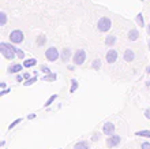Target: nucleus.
<instances>
[{
	"mask_svg": "<svg viewBox=\"0 0 150 149\" xmlns=\"http://www.w3.org/2000/svg\"><path fill=\"white\" fill-rule=\"evenodd\" d=\"M0 53L4 56V59L14 60L16 58V48L8 43H0Z\"/></svg>",
	"mask_w": 150,
	"mask_h": 149,
	"instance_id": "f257e3e1",
	"label": "nucleus"
},
{
	"mask_svg": "<svg viewBox=\"0 0 150 149\" xmlns=\"http://www.w3.org/2000/svg\"><path fill=\"white\" fill-rule=\"evenodd\" d=\"M85 60H86V52L83 49H76L72 55V63L75 66H82Z\"/></svg>",
	"mask_w": 150,
	"mask_h": 149,
	"instance_id": "f03ea898",
	"label": "nucleus"
},
{
	"mask_svg": "<svg viewBox=\"0 0 150 149\" xmlns=\"http://www.w3.org/2000/svg\"><path fill=\"white\" fill-rule=\"evenodd\" d=\"M111 28H112V21L109 19L108 16H103V18H100L98 22H97V29H98V31L105 33V31H108Z\"/></svg>",
	"mask_w": 150,
	"mask_h": 149,
	"instance_id": "7ed1b4c3",
	"label": "nucleus"
},
{
	"mask_svg": "<svg viewBox=\"0 0 150 149\" xmlns=\"http://www.w3.org/2000/svg\"><path fill=\"white\" fill-rule=\"evenodd\" d=\"M45 58H47L48 62H56V60L60 58V53L57 51V48L55 47H49L45 51Z\"/></svg>",
	"mask_w": 150,
	"mask_h": 149,
	"instance_id": "20e7f679",
	"label": "nucleus"
},
{
	"mask_svg": "<svg viewBox=\"0 0 150 149\" xmlns=\"http://www.w3.org/2000/svg\"><path fill=\"white\" fill-rule=\"evenodd\" d=\"M25 40V34L22 30H12L11 33H10V41H11L12 44H21L22 41Z\"/></svg>",
	"mask_w": 150,
	"mask_h": 149,
	"instance_id": "39448f33",
	"label": "nucleus"
},
{
	"mask_svg": "<svg viewBox=\"0 0 150 149\" xmlns=\"http://www.w3.org/2000/svg\"><path fill=\"white\" fill-rule=\"evenodd\" d=\"M120 141H122L120 135L112 134V135H109V137H108V140H107V146H108V148H115V146H119Z\"/></svg>",
	"mask_w": 150,
	"mask_h": 149,
	"instance_id": "423d86ee",
	"label": "nucleus"
},
{
	"mask_svg": "<svg viewBox=\"0 0 150 149\" xmlns=\"http://www.w3.org/2000/svg\"><path fill=\"white\" fill-rule=\"evenodd\" d=\"M115 125L112 123V122H107V123H104V126H103V133L105 134V135H112V134H115Z\"/></svg>",
	"mask_w": 150,
	"mask_h": 149,
	"instance_id": "0eeeda50",
	"label": "nucleus"
},
{
	"mask_svg": "<svg viewBox=\"0 0 150 149\" xmlns=\"http://www.w3.org/2000/svg\"><path fill=\"white\" fill-rule=\"evenodd\" d=\"M60 59L63 63H67L70 60H72V53H71V49L70 48H64L63 51L60 52Z\"/></svg>",
	"mask_w": 150,
	"mask_h": 149,
	"instance_id": "6e6552de",
	"label": "nucleus"
},
{
	"mask_svg": "<svg viewBox=\"0 0 150 149\" xmlns=\"http://www.w3.org/2000/svg\"><path fill=\"white\" fill-rule=\"evenodd\" d=\"M117 51H115V49H109V51L107 52V55H105V59H107V62L109 63V64H112V63H115L116 60H117Z\"/></svg>",
	"mask_w": 150,
	"mask_h": 149,
	"instance_id": "1a4fd4ad",
	"label": "nucleus"
},
{
	"mask_svg": "<svg viewBox=\"0 0 150 149\" xmlns=\"http://www.w3.org/2000/svg\"><path fill=\"white\" fill-rule=\"evenodd\" d=\"M22 67H23V64H19V63H14V64H11V66H8L7 73H8V74H18V73H21Z\"/></svg>",
	"mask_w": 150,
	"mask_h": 149,
	"instance_id": "9d476101",
	"label": "nucleus"
},
{
	"mask_svg": "<svg viewBox=\"0 0 150 149\" xmlns=\"http://www.w3.org/2000/svg\"><path fill=\"white\" fill-rule=\"evenodd\" d=\"M123 59L126 60L127 63H131L132 60L135 59L134 51H131V49H126V51H124V53H123Z\"/></svg>",
	"mask_w": 150,
	"mask_h": 149,
	"instance_id": "9b49d317",
	"label": "nucleus"
},
{
	"mask_svg": "<svg viewBox=\"0 0 150 149\" xmlns=\"http://www.w3.org/2000/svg\"><path fill=\"white\" fill-rule=\"evenodd\" d=\"M74 149H90V142H87V141H78L74 145Z\"/></svg>",
	"mask_w": 150,
	"mask_h": 149,
	"instance_id": "f8f14e48",
	"label": "nucleus"
},
{
	"mask_svg": "<svg viewBox=\"0 0 150 149\" xmlns=\"http://www.w3.org/2000/svg\"><path fill=\"white\" fill-rule=\"evenodd\" d=\"M139 37V31L137 30V29H131L130 31H128V40L130 41H137Z\"/></svg>",
	"mask_w": 150,
	"mask_h": 149,
	"instance_id": "ddd939ff",
	"label": "nucleus"
},
{
	"mask_svg": "<svg viewBox=\"0 0 150 149\" xmlns=\"http://www.w3.org/2000/svg\"><path fill=\"white\" fill-rule=\"evenodd\" d=\"M37 64V59L32 58V59H25L23 60V67L25 68H30V67H34Z\"/></svg>",
	"mask_w": 150,
	"mask_h": 149,
	"instance_id": "4468645a",
	"label": "nucleus"
},
{
	"mask_svg": "<svg viewBox=\"0 0 150 149\" xmlns=\"http://www.w3.org/2000/svg\"><path fill=\"white\" fill-rule=\"evenodd\" d=\"M56 78H57V75L55 73H49V74H44L42 81H45V82H53V81H56Z\"/></svg>",
	"mask_w": 150,
	"mask_h": 149,
	"instance_id": "2eb2a0df",
	"label": "nucleus"
},
{
	"mask_svg": "<svg viewBox=\"0 0 150 149\" xmlns=\"http://www.w3.org/2000/svg\"><path fill=\"white\" fill-rule=\"evenodd\" d=\"M115 44H116V37L115 36H108L105 38V45L107 47H113Z\"/></svg>",
	"mask_w": 150,
	"mask_h": 149,
	"instance_id": "dca6fc26",
	"label": "nucleus"
},
{
	"mask_svg": "<svg viewBox=\"0 0 150 149\" xmlns=\"http://www.w3.org/2000/svg\"><path fill=\"white\" fill-rule=\"evenodd\" d=\"M45 44H47V37L44 34H40L38 37H37V45H38V47H44Z\"/></svg>",
	"mask_w": 150,
	"mask_h": 149,
	"instance_id": "f3484780",
	"label": "nucleus"
},
{
	"mask_svg": "<svg viewBox=\"0 0 150 149\" xmlns=\"http://www.w3.org/2000/svg\"><path fill=\"white\" fill-rule=\"evenodd\" d=\"M135 135L138 137H145V138H150V130H139L135 133Z\"/></svg>",
	"mask_w": 150,
	"mask_h": 149,
	"instance_id": "a211bd4d",
	"label": "nucleus"
},
{
	"mask_svg": "<svg viewBox=\"0 0 150 149\" xmlns=\"http://www.w3.org/2000/svg\"><path fill=\"white\" fill-rule=\"evenodd\" d=\"M57 97H59L57 94H52L51 97H49V98H48V100H47V103L44 104V107H45V108H48V107L51 106V104H53V103L56 101V98H57Z\"/></svg>",
	"mask_w": 150,
	"mask_h": 149,
	"instance_id": "6ab92c4d",
	"label": "nucleus"
},
{
	"mask_svg": "<svg viewBox=\"0 0 150 149\" xmlns=\"http://www.w3.org/2000/svg\"><path fill=\"white\" fill-rule=\"evenodd\" d=\"M37 75H33V77H30V78L29 79H26V81H25L23 82V85L25 86H30V85H33V83H36L37 82Z\"/></svg>",
	"mask_w": 150,
	"mask_h": 149,
	"instance_id": "aec40b11",
	"label": "nucleus"
},
{
	"mask_svg": "<svg viewBox=\"0 0 150 149\" xmlns=\"http://www.w3.org/2000/svg\"><path fill=\"white\" fill-rule=\"evenodd\" d=\"M91 68L96 71H98L101 68V59H94L93 63H91Z\"/></svg>",
	"mask_w": 150,
	"mask_h": 149,
	"instance_id": "412c9836",
	"label": "nucleus"
},
{
	"mask_svg": "<svg viewBox=\"0 0 150 149\" xmlns=\"http://www.w3.org/2000/svg\"><path fill=\"white\" fill-rule=\"evenodd\" d=\"M135 21H137V24L139 25V26H145V19H143V15H142V12H139L138 15H137V18H135Z\"/></svg>",
	"mask_w": 150,
	"mask_h": 149,
	"instance_id": "4be33fe9",
	"label": "nucleus"
},
{
	"mask_svg": "<svg viewBox=\"0 0 150 149\" xmlns=\"http://www.w3.org/2000/svg\"><path fill=\"white\" fill-rule=\"evenodd\" d=\"M7 24V14L6 12H0V26H4V25Z\"/></svg>",
	"mask_w": 150,
	"mask_h": 149,
	"instance_id": "5701e85b",
	"label": "nucleus"
},
{
	"mask_svg": "<svg viewBox=\"0 0 150 149\" xmlns=\"http://www.w3.org/2000/svg\"><path fill=\"white\" fill-rule=\"evenodd\" d=\"M78 86H79L78 81H76V79H71V88H70V93H74L75 90L78 89Z\"/></svg>",
	"mask_w": 150,
	"mask_h": 149,
	"instance_id": "b1692460",
	"label": "nucleus"
},
{
	"mask_svg": "<svg viewBox=\"0 0 150 149\" xmlns=\"http://www.w3.org/2000/svg\"><path fill=\"white\" fill-rule=\"evenodd\" d=\"M21 122H22V118H18V119H15V120L12 122L11 125L8 126V130H12V129H14V127H15V126H16V125H19Z\"/></svg>",
	"mask_w": 150,
	"mask_h": 149,
	"instance_id": "393cba45",
	"label": "nucleus"
},
{
	"mask_svg": "<svg viewBox=\"0 0 150 149\" xmlns=\"http://www.w3.org/2000/svg\"><path fill=\"white\" fill-rule=\"evenodd\" d=\"M101 140V133H98V131H96L93 135H91V141L96 142V141H100Z\"/></svg>",
	"mask_w": 150,
	"mask_h": 149,
	"instance_id": "a878e982",
	"label": "nucleus"
},
{
	"mask_svg": "<svg viewBox=\"0 0 150 149\" xmlns=\"http://www.w3.org/2000/svg\"><path fill=\"white\" fill-rule=\"evenodd\" d=\"M40 71H41L42 74H49V73H51V70H49V67L45 66V64H42V66H40Z\"/></svg>",
	"mask_w": 150,
	"mask_h": 149,
	"instance_id": "bb28decb",
	"label": "nucleus"
},
{
	"mask_svg": "<svg viewBox=\"0 0 150 149\" xmlns=\"http://www.w3.org/2000/svg\"><path fill=\"white\" fill-rule=\"evenodd\" d=\"M16 58L18 59H25V52L22 49H19V48H16Z\"/></svg>",
	"mask_w": 150,
	"mask_h": 149,
	"instance_id": "cd10ccee",
	"label": "nucleus"
},
{
	"mask_svg": "<svg viewBox=\"0 0 150 149\" xmlns=\"http://www.w3.org/2000/svg\"><path fill=\"white\" fill-rule=\"evenodd\" d=\"M10 92H11V88H6V89H3L0 92V96H6V94L10 93Z\"/></svg>",
	"mask_w": 150,
	"mask_h": 149,
	"instance_id": "c85d7f7f",
	"label": "nucleus"
},
{
	"mask_svg": "<svg viewBox=\"0 0 150 149\" xmlns=\"http://www.w3.org/2000/svg\"><path fill=\"white\" fill-rule=\"evenodd\" d=\"M141 149H150V142H142Z\"/></svg>",
	"mask_w": 150,
	"mask_h": 149,
	"instance_id": "c756f323",
	"label": "nucleus"
},
{
	"mask_svg": "<svg viewBox=\"0 0 150 149\" xmlns=\"http://www.w3.org/2000/svg\"><path fill=\"white\" fill-rule=\"evenodd\" d=\"M15 79L18 81V82H22V81H23L25 78H23V75H21L19 73H18V74H16V78H15Z\"/></svg>",
	"mask_w": 150,
	"mask_h": 149,
	"instance_id": "7c9ffc66",
	"label": "nucleus"
},
{
	"mask_svg": "<svg viewBox=\"0 0 150 149\" xmlns=\"http://www.w3.org/2000/svg\"><path fill=\"white\" fill-rule=\"evenodd\" d=\"M145 118L150 119V110H149V108H147V110H145Z\"/></svg>",
	"mask_w": 150,
	"mask_h": 149,
	"instance_id": "2f4dec72",
	"label": "nucleus"
},
{
	"mask_svg": "<svg viewBox=\"0 0 150 149\" xmlns=\"http://www.w3.org/2000/svg\"><path fill=\"white\" fill-rule=\"evenodd\" d=\"M36 116H37L36 114H30V115H28V119H29V120H32V119H34Z\"/></svg>",
	"mask_w": 150,
	"mask_h": 149,
	"instance_id": "473e14b6",
	"label": "nucleus"
},
{
	"mask_svg": "<svg viewBox=\"0 0 150 149\" xmlns=\"http://www.w3.org/2000/svg\"><path fill=\"white\" fill-rule=\"evenodd\" d=\"M22 75H23V78H25V79H29V78H30V77H32V75L29 74V73H23V74H22Z\"/></svg>",
	"mask_w": 150,
	"mask_h": 149,
	"instance_id": "72a5a7b5",
	"label": "nucleus"
},
{
	"mask_svg": "<svg viewBox=\"0 0 150 149\" xmlns=\"http://www.w3.org/2000/svg\"><path fill=\"white\" fill-rule=\"evenodd\" d=\"M74 67H75V64L72 63L71 66H68V70H70V71H74Z\"/></svg>",
	"mask_w": 150,
	"mask_h": 149,
	"instance_id": "f704fd0d",
	"label": "nucleus"
},
{
	"mask_svg": "<svg viewBox=\"0 0 150 149\" xmlns=\"http://www.w3.org/2000/svg\"><path fill=\"white\" fill-rule=\"evenodd\" d=\"M0 88H1V89H6V83L1 82V83H0Z\"/></svg>",
	"mask_w": 150,
	"mask_h": 149,
	"instance_id": "c9c22d12",
	"label": "nucleus"
},
{
	"mask_svg": "<svg viewBox=\"0 0 150 149\" xmlns=\"http://www.w3.org/2000/svg\"><path fill=\"white\" fill-rule=\"evenodd\" d=\"M146 73H147V74H150V66L146 67Z\"/></svg>",
	"mask_w": 150,
	"mask_h": 149,
	"instance_id": "e433bc0d",
	"label": "nucleus"
},
{
	"mask_svg": "<svg viewBox=\"0 0 150 149\" xmlns=\"http://www.w3.org/2000/svg\"><path fill=\"white\" fill-rule=\"evenodd\" d=\"M4 145H6V141H4V140H3V141L0 142V146H4Z\"/></svg>",
	"mask_w": 150,
	"mask_h": 149,
	"instance_id": "4c0bfd02",
	"label": "nucleus"
},
{
	"mask_svg": "<svg viewBox=\"0 0 150 149\" xmlns=\"http://www.w3.org/2000/svg\"><path fill=\"white\" fill-rule=\"evenodd\" d=\"M147 34H150V24L147 25Z\"/></svg>",
	"mask_w": 150,
	"mask_h": 149,
	"instance_id": "58836bf2",
	"label": "nucleus"
},
{
	"mask_svg": "<svg viewBox=\"0 0 150 149\" xmlns=\"http://www.w3.org/2000/svg\"><path fill=\"white\" fill-rule=\"evenodd\" d=\"M149 49H150V41H149Z\"/></svg>",
	"mask_w": 150,
	"mask_h": 149,
	"instance_id": "ea45409f",
	"label": "nucleus"
},
{
	"mask_svg": "<svg viewBox=\"0 0 150 149\" xmlns=\"http://www.w3.org/2000/svg\"><path fill=\"white\" fill-rule=\"evenodd\" d=\"M149 85H150V81H149Z\"/></svg>",
	"mask_w": 150,
	"mask_h": 149,
	"instance_id": "a19ab883",
	"label": "nucleus"
},
{
	"mask_svg": "<svg viewBox=\"0 0 150 149\" xmlns=\"http://www.w3.org/2000/svg\"><path fill=\"white\" fill-rule=\"evenodd\" d=\"M59 149H60V148H59Z\"/></svg>",
	"mask_w": 150,
	"mask_h": 149,
	"instance_id": "79ce46f5",
	"label": "nucleus"
}]
</instances>
